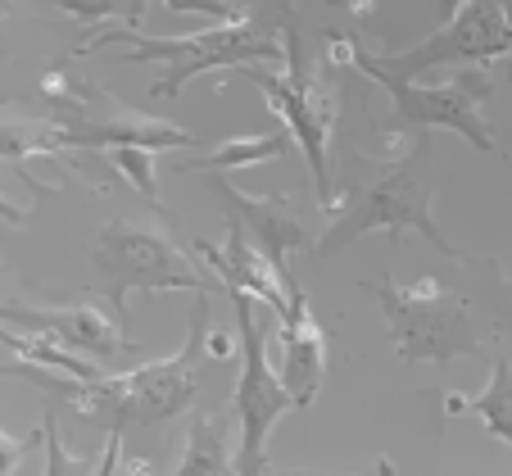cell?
<instances>
[{"mask_svg":"<svg viewBox=\"0 0 512 476\" xmlns=\"http://www.w3.org/2000/svg\"><path fill=\"white\" fill-rule=\"evenodd\" d=\"M87 50H118L114 59L127 64H164V78H159L155 96L173 100L200 73L213 68H254V64H286V46H281L272 32L259 28L254 14H241L232 23H218L209 32H195V37H145L132 28H109L91 41Z\"/></svg>","mask_w":512,"mask_h":476,"instance_id":"cell-1","label":"cell"},{"mask_svg":"<svg viewBox=\"0 0 512 476\" xmlns=\"http://www.w3.org/2000/svg\"><path fill=\"white\" fill-rule=\"evenodd\" d=\"M96 291L114 304L118 327L127 322V295L132 291H191L209 295L200 263L177 250L164 232L141 223H109L96 241Z\"/></svg>","mask_w":512,"mask_h":476,"instance_id":"cell-2","label":"cell"},{"mask_svg":"<svg viewBox=\"0 0 512 476\" xmlns=\"http://www.w3.org/2000/svg\"><path fill=\"white\" fill-rule=\"evenodd\" d=\"M372 295L381 300V313L395 336V354L408 363H449L485 354V340L476 336V322L463 300L445 295L435 282L395 286L372 282Z\"/></svg>","mask_w":512,"mask_h":476,"instance_id":"cell-3","label":"cell"},{"mask_svg":"<svg viewBox=\"0 0 512 476\" xmlns=\"http://www.w3.org/2000/svg\"><path fill=\"white\" fill-rule=\"evenodd\" d=\"M512 50V0H467L445 28L417 41L413 50L399 55H368V50H349V64L368 78V73H390V78H422L431 68L445 64H485Z\"/></svg>","mask_w":512,"mask_h":476,"instance_id":"cell-4","label":"cell"},{"mask_svg":"<svg viewBox=\"0 0 512 476\" xmlns=\"http://www.w3.org/2000/svg\"><path fill=\"white\" fill-rule=\"evenodd\" d=\"M236 309V331H241V377H236V422H241V449L232 454L236 476H263L268 472V436L281 422V413L295 408L286 386L277 381V368L268 363V336L254 322V300L245 291H227Z\"/></svg>","mask_w":512,"mask_h":476,"instance_id":"cell-5","label":"cell"},{"mask_svg":"<svg viewBox=\"0 0 512 476\" xmlns=\"http://www.w3.org/2000/svg\"><path fill=\"white\" fill-rule=\"evenodd\" d=\"M431 204H435V191L413 173V168L408 164L390 168V173L377 177L368 191L354 195V204H349L345 214L336 218V227L318 241V254L327 259V254L345 250V245H354L358 236H368V232H417L426 245H435L440 254L463 259V254L454 250V241L440 232Z\"/></svg>","mask_w":512,"mask_h":476,"instance_id":"cell-6","label":"cell"},{"mask_svg":"<svg viewBox=\"0 0 512 476\" xmlns=\"http://www.w3.org/2000/svg\"><path fill=\"white\" fill-rule=\"evenodd\" d=\"M245 78L259 82L263 100L272 105V114L281 118L290 146H300L304 164L318 186V204L331 214V164H327V141H331V100L318 91V82H309L300 73V37L290 32L286 41V73H272L268 64L241 68Z\"/></svg>","mask_w":512,"mask_h":476,"instance_id":"cell-7","label":"cell"},{"mask_svg":"<svg viewBox=\"0 0 512 476\" xmlns=\"http://www.w3.org/2000/svg\"><path fill=\"white\" fill-rule=\"evenodd\" d=\"M395 105V123L404 132L422 136L426 132H454L467 146H476L481 155H494V136L481 118V100L490 91V82L481 73L449 82V87H417V78H390V73H368Z\"/></svg>","mask_w":512,"mask_h":476,"instance_id":"cell-8","label":"cell"},{"mask_svg":"<svg viewBox=\"0 0 512 476\" xmlns=\"http://www.w3.org/2000/svg\"><path fill=\"white\" fill-rule=\"evenodd\" d=\"M0 322L19 331H46L64 350L82 354L91 363H118L136 354V340H127L123 327L105 318L91 304H68V309H32V304H0Z\"/></svg>","mask_w":512,"mask_h":476,"instance_id":"cell-9","label":"cell"},{"mask_svg":"<svg viewBox=\"0 0 512 476\" xmlns=\"http://www.w3.org/2000/svg\"><path fill=\"white\" fill-rule=\"evenodd\" d=\"M218 200H223V209H227V227H236V232H241L245 241L277 268L281 282L286 286L295 282L286 263H290V250H300L304 245V227H300V218L286 209V200L250 195L232 182H218Z\"/></svg>","mask_w":512,"mask_h":476,"instance_id":"cell-10","label":"cell"},{"mask_svg":"<svg viewBox=\"0 0 512 476\" xmlns=\"http://www.w3.org/2000/svg\"><path fill=\"white\" fill-rule=\"evenodd\" d=\"M327 377V331L318 327L309 309V295L300 282H290V313L281 318V368L277 381L286 386V395L295 399V408H309Z\"/></svg>","mask_w":512,"mask_h":476,"instance_id":"cell-11","label":"cell"},{"mask_svg":"<svg viewBox=\"0 0 512 476\" xmlns=\"http://www.w3.org/2000/svg\"><path fill=\"white\" fill-rule=\"evenodd\" d=\"M195 254L213 268V277H218L223 291H245L250 300L268 304L277 318H286L290 313V286L281 282L277 268H272V263L263 259V254L254 250L241 232H236V227H227L223 250H218L213 241H195Z\"/></svg>","mask_w":512,"mask_h":476,"instance_id":"cell-12","label":"cell"},{"mask_svg":"<svg viewBox=\"0 0 512 476\" xmlns=\"http://www.w3.org/2000/svg\"><path fill=\"white\" fill-rule=\"evenodd\" d=\"M445 413H467V418H476L512 454V359L499 354L490 368V386H485L481 395H449Z\"/></svg>","mask_w":512,"mask_h":476,"instance_id":"cell-13","label":"cell"},{"mask_svg":"<svg viewBox=\"0 0 512 476\" xmlns=\"http://www.w3.org/2000/svg\"><path fill=\"white\" fill-rule=\"evenodd\" d=\"M0 345L5 350L19 354V363H32V368H46V372H64V377H78V381H100L105 377V368L91 359H82V354L64 350L55 336H46V331H19V327H5L0 322Z\"/></svg>","mask_w":512,"mask_h":476,"instance_id":"cell-14","label":"cell"},{"mask_svg":"<svg viewBox=\"0 0 512 476\" xmlns=\"http://www.w3.org/2000/svg\"><path fill=\"white\" fill-rule=\"evenodd\" d=\"M290 150L286 127L263 136H236V141H223L209 159H195V164H182V173H227V168H250V164H268V159H281Z\"/></svg>","mask_w":512,"mask_h":476,"instance_id":"cell-15","label":"cell"},{"mask_svg":"<svg viewBox=\"0 0 512 476\" xmlns=\"http://www.w3.org/2000/svg\"><path fill=\"white\" fill-rule=\"evenodd\" d=\"M173 476H236L232 472V454H227L223 427L209 422L204 413L191 418V436H186V458Z\"/></svg>","mask_w":512,"mask_h":476,"instance_id":"cell-16","label":"cell"},{"mask_svg":"<svg viewBox=\"0 0 512 476\" xmlns=\"http://www.w3.org/2000/svg\"><path fill=\"white\" fill-rule=\"evenodd\" d=\"M100 155H105L109 164H114L118 173H123L127 182H132L136 191L150 200V209H164V204H159V182H155V150H145V146H109V150H100Z\"/></svg>","mask_w":512,"mask_h":476,"instance_id":"cell-17","label":"cell"},{"mask_svg":"<svg viewBox=\"0 0 512 476\" xmlns=\"http://www.w3.org/2000/svg\"><path fill=\"white\" fill-rule=\"evenodd\" d=\"M41 445H46V472H41V476H96L87 463H82V458L68 454L64 436H59V418H55V413H46V418H41Z\"/></svg>","mask_w":512,"mask_h":476,"instance_id":"cell-18","label":"cell"},{"mask_svg":"<svg viewBox=\"0 0 512 476\" xmlns=\"http://www.w3.org/2000/svg\"><path fill=\"white\" fill-rule=\"evenodd\" d=\"M141 5L145 0H132L127 10H132V19L141 14ZM164 10L168 14H200V19H213V23H232V19H241L245 10H236L232 0H164Z\"/></svg>","mask_w":512,"mask_h":476,"instance_id":"cell-19","label":"cell"},{"mask_svg":"<svg viewBox=\"0 0 512 476\" xmlns=\"http://www.w3.org/2000/svg\"><path fill=\"white\" fill-rule=\"evenodd\" d=\"M55 10L73 14V19H82V23H96V19H114L118 0H55Z\"/></svg>","mask_w":512,"mask_h":476,"instance_id":"cell-20","label":"cell"},{"mask_svg":"<svg viewBox=\"0 0 512 476\" xmlns=\"http://www.w3.org/2000/svg\"><path fill=\"white\" fill-rule=\"evenodd\" d=\"M32 445H41V427L32 431V436H23V440H14V436H5V431H0V476H10L14 467L23 463V454H28Z\"/></svg>","mask_w":512,"mask_h":476,"instance_id":"cell-21","label":"cell"},{"mask_svg":"<svg viewBox=\"0 0 512 476\" xmlns=\"http://www.w3.org/2000/svg\"><path fill=\"white\" fill-rule=\"evenodd\" d=\"M272 476H318V472H272ZM354 476H395V463H390V458H377L372 467H363V472H354Z\"/></svg>","mask_w":512,"mask_h":476,"instance_id":"cell-22","label":"cell"},{"mask_svg":"<svg viewBox=\"0 0 512 476\" xmlns=\"http://www.w3.org/2000/svg\"><path fill=\"white\" fill-rule=\"evenodd\" d=\"M463 5H467V0H435V14H440V23H445V19H454Z\"/></svg>","mask_w":512,"mask_h":476,"instance_id":"cell-23","label":"cell"},{"mask_svg":"<svg viewBox=\"0 0 512 476\" xmlns=\"http://www.w3.org/2000/svg\"><path fill=\"white\" fill-rule=\"evenodd\" d=\"M0 218H5V223H23V218H28V214H23L19 204H10V200H5V195H0Z\"/></svg>","mask_w":512,"mask_h":476,"instance_id":"cell-24","label":"cell"},{"mask_svg":"<svg viewBox=\"0 0 512 476\" xmlns=\"http://www.w3.org/2000/svg\"><path fill=\"white\" fill-rule=\"evenodd\" d=\"M281 5H290V0H281Z\"/></svg>","mask_w":512,"mask_h":476,"instance_id":"cell-25","label":"cell"}]
</instances>
